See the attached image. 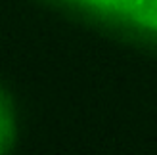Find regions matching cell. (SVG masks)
<instances>
[{
	"label": "cell",
	"mask_w": 157,
	"mask_h": 155,
	"mask_svg": "<svg viewBox=\"0 0 157 155\" xmlns=\"http://www.w3.org/2000/svg\"><path fill=\"white\" fill-rule=\"evenodd\" d=\"M10 138H12V119H10V115L6 113L4 105L0 104V155L8 148Z\"/></svg>",
	"instance_id": "1"
}]
</instances>
